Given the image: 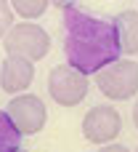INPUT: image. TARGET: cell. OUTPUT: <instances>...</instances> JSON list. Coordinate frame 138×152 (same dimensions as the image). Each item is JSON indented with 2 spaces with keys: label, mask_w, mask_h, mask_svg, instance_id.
<instances>
[{
  "label": "cell",
  "mask_w": 138,
  "mask_h": 152,
  "mask_svg": "<svg viewBox=\"0 0 138 152\" xmlns=\"http://www.w3.org/2000/svg\"><path fill=\"white\" fill-rule=\"evenodd\" d=\"M61 13H64L61 16L64 56H66L69 67H74L85 77H90L122 56L112 19H98L77 5L66 8Z\"/></svg>",
  "instance_id": "6da1fadb"
},
{
  "label": "cell",
  "mask_w": 138,
  "mask_h": 152,
  "mask_svg": "<svg viewBox=\"0 0 138 152\" xmlns=\"http://www.w3.org/2000/svg\"><path fill=\"white\" fill-rule=\"evenodd\" d=\"M133 126H136V131H138V99H136V104H133Z\"/></svg>",
  "instance_id": "5bb4252c"
},
{
  "label": "cell",
  "mask_w": 138,
  "mask_h": 152,
  "mask_svg": "<svg viewBox=\"0 0 138 152\" xmlns=\"http://www.w3.org/2000/svg\"><path fill=\"white\" fill-rule=\"evenodd\" d=\"M77 0H51V5H56L59 11H66V8H72Z\"/></svg>",
  "instance_id": "4fadbf2b"
},
{
  "label": "cell",
  "mask_w": 138,
  "mask_h": 152,
  "mask_svg": "<svg viewBox=\"0 0 138 152\" xmlns=\"http://www.w3.org/2000/svg\"><path fill=\"white\" fill-rule=\"evenodd\" d=\"M98 152H130L125 144H117V142H109V144H101Z\"/></svg>",
  "instance_id": "7c38bea8"
},
{
  "label": "cell",
  "mask_w": 138,
  "mask_h": 152,
  "mask_svg": "<svg viewBox=\"0 0 138 152\" xmlns=\"http://www.w3.org/2000/svg\"><path fill=\"white\" fill-rule=\"evenodd\" d=\"M8 3H11V8H13V13H19V16L27 19V21L40 19V16L48 11V5H51V0H8Z\"/></svg>",
  "instance_id": "30bf717a"
},
{
  "label": "cell",
  "mask_w": 138,
  "mask_h": 152,
  "mask_svg": "<svg viewBox=\"0 0 138 152\" xmlns=\"http://www.w3.org/2000/svg\"><path fill=\"white\" fill-rule=\"evenodd\" d=\"M90 80L69 64H59L48 72V94L61 107H77L88 96Z\"/></svg>",
  "instance_id": "277c9868"
},
{
  "label": "cell",
  "mask_w": 138,
  "mask_h": 152,
  "mask_svg": "<svg viewBox=\"0 0 138 152\" xmlns=\"http://www.w3.org/2000/svg\"><path fill=\"white\" fill-rule=\"evenodd\" d=\"M16 152H27V150H16Z\"/></svg>",
  "instance_id": "9a60e30c"
},
{
  "label": "cell",
  "mask_w": 138,
  "mask_h": 152,
  "mask_svg": "<svg viewBox=\"0 0 138 152\" xmlns=\"http://www.w3.org/2000/svg\"><path fill=\"white\" fill-rule=\"evenodd\" d=\"M136 152H138V150H136Z\"/></svg>",
  "instance_id": "2e32d148"
},
{
  "label": "cell",
  "mask_w": 138,
  "mask_h": 152,
  "mask_svg": "<svg viewBox=\"0 0 138 152\" xmlns=\"http://www.w3.org/2000/svg\"><path fill=\"white\" fill-rule=\"evenodd\" d=\"M98 91L112 102H128L138 94V61L136 59H117L101 72H96Z\"/></svg>",
  "instance_id": "7a4b0ae2"
},
{
  "label": "cell",
  "mask_w": 138,
  "mask_h": 152,
  "mask_svg": "<svg viewBox=\"0 0 138 152\" xmlns=\"http://www.w3.org/2000/svg\"><path fill=\"white\" fill-rule=\"evenodd\" d=\"M114 29H117V40H120V51L128 56L138 53V11H120L112 19Z\"/></svg>",
  "instance_id": "ba28073f"
},
{
  "label": "cell",
  "mask_w": 138,
  "mask_h": 152,
  "mask_svg": "<svg viewBox=\"0 0 138 152\" xmlns=\"http://www.w3.org/2000/svg\"><path fill=\"white\" fill-rule=\"evenodd\" d=\"M120 131H122V118L112 104H96L82 118V136L90 144L101 147V144L117 142Z\"/></svg>",
  "instance_id": "8992f818"
},
{
  "label": "cell",
  "mask_w": 138,
  "mask_h": 152,
  "mask_svg": "<svg viewBox=\"0 0 138 152\" xmlns=\"http://www.w3.org/2000/svg\"><path fill=\"white\" fill-rule=\"evenodd\" d=\"M5 115L13 120V126L19 128L21 136H35L48 123V107H45V102L40 96H35V94H27V91L16 94L8 102Z\"/></svg>",
  "instance_id": "5b68a950"
},
{
  "label": "cell",
  "mask_w": 138,
  "mask_h": 152,
  "mask_svg": "<svg viewBox=\"0 0 138 152\" xmlns=\"http://www.w3.org/2000/svg\"><path fill=\"white\" fill-rule=\"evenodd\" d=\"M21 150V134L13 126V120L5 115V110H0V152H16Z\"/></svg>",
  "instance_id": "9c48e42d"
},
{
  "label": "cell",
  "mask_w": 138,
  "mask_h": 152,
  "mask_svg": "<svg viewBox=\"0 0 138 152\" xmlns=\"http://www.w3.org/2000/svg\"><path fill=\"white\" fill-rule=\"evenodd\" d=\"M3 48L8 56H24L29 61H40L51 51V35L35 21H21L8 29V35L3 37Z\"/></svg>",
  "instance_id": "3957f363"
},
{
  "label": "cell",
  "mask_w": 138,
  "mask_h": 152,
  "mask_svg": "<svg viewBox=\"0 0 138 152\" xmlns=\"http://www.w3.org/2000/svg\"><path fill=\"white\" fill-rule=\"evenodd\" d=\"M35 80V61L24 56H5L0 64V88L11 96L24 94Z\"/></svg>",
  "instance_id": "52a82bcc"
},
{
  "label": "cell",
  "mask_w": 138,
  "mask_h": 152,
  "mask_svg": "<svg viewBox=\"0 0 138 152\" xmlns=\"http://www.w3.org/2000/svg\"><path fill=\"white\" fill-rule=\"evenodd\" d=\"M13 8H11V3L8 0H0V40L8 35V29L13 27Z\"/></svg>",
  "instance_id": "8fae6325"
}]
</instances>
